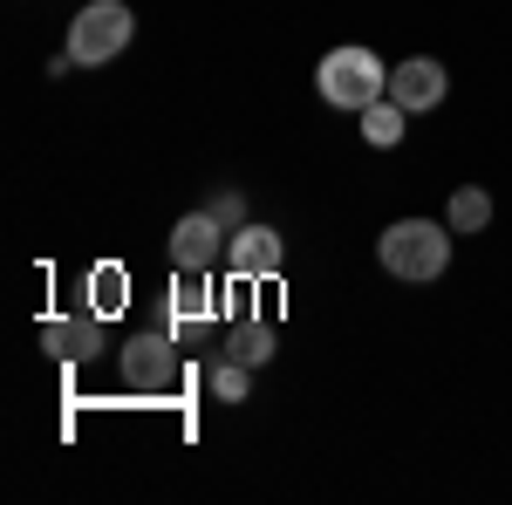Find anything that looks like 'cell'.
I'll return each instance as SVG.
<instances>
[{"mask_svg":"<svg viewBox=\"0 0 512 505\" xmlns=\"http://www.w3.org/2000/svg\"><path fill=\"white\" fill-rule=\"evenodd\" d=\"M376 260L396 280H437V273L451 267V226H437V219H396L376 239Z\"/></svg>","mask_w":512,"mask_h":505,"instance_id":"6da1fadb","label":"cell"},{"mask_svg":"<svg viewBox=\"0 0 512 505\" xmlns=\"http://www.w3.org/2000/svg\"><path fill=\"white\" fill-rule=\"evenodd\" d=\"M315 82H321V103L328 110H369V103L390 96V69L376 62V48H355V41L321 55Z\"/></svg>","mask_w":512,"mask_h":505,"instance_id":"7a4b0ae2","label":"cell"},{"mask_svg":"<svg viewBox=\"0 0 512 505\" xmlns=\"http://www.w3.org/2000/svg\"><path fill=\"white\" fill-rule=\"evenodd\" d=\"M130 35H137V14L123 0H89L69 21V55H76L82 69H103V62H117L123 48H130Z\"/></svg>","mask_w":512,"mask_h":505,"instance_id":"3957f363","label":"cell"},{"mask_svg":"<svg viewBox=\"0 0 512 505\" xmlns=\"http://www.w3.org/2000/svg\"><path fill=\"white\" fill-rule=\"evenodd\" d=\"M117 369H123V389H151V396L178 389V376H185V362H178V342H171V328L130 335V342L117 349Z\"/></svg>","mask_w":512,"mask_h":505,"instance_id":"277c9868","label":"cell"},{"mask_svg":"<svg viewBox=\"0 0 512 505\" xmlns=\"http://www.w3.org/2000/svg\"><path fill=\"white\" fill-rule=\"evenodd\" d=\"M171 260L185 273H212L226 260V226L212 219V205H205V212H185V219L171 226Z\"/></svg>","mask_w":512,"mask_h":505,"instance_id":"5b68a950","label":"cell"},{"mask_svg":"<svg viewBox=\"0 0 512 505\" xmlns=\"http://www.w3.org/2000/svg\"><path fill=\"white\" fill-rule=\"evenodd\" d=\"M444 89H451V76H444V62H431V55H410V62H396V69H390V103H403L410 117L437 110Z\"/></svg>","mask_w":512,"mask_h":505,"instance_id":"8992f818","label":"cell"},{"mask_svg":"<svg viewBox=\"0 0 512 505\" xmlns=\"http://www.w3.org/2000/svg\"><path fill=\"white\" fill-rule=\"evenodd\" d=\"M41 349L62 355V362H89V355L103 349V314H48L41 321Z\"/></svg>","mask_w":512,"mask_h":505,"instance_id":"52a82bcc","label":"cell"},{"mask_svg":"<svg viewBox=\"0 0 512 505\" xmlns=\"http://www.w3.org/2000/svg\"><path fill=\"white\" fill-rule=\"evenodd\" d=\"M226 267H233V280H267L280 267V233L274 226H239L226 239Z\"/></svg>","mask_w":512,"mask_h":505,"instance_id":"ba28073f","label":"cell"},{"mask_svg":"<svg viewBox=\"0 0 512 505\" xmlns=\"http://www.w3.org/2000/svg\"><path fill=\"white\" fill-rule=\"evenodd\" d=\"M212 308H219L212 280H205V273H185V267H178V287H171L164 328H171V335H178V328H198V321H212Z\"/></svg>","mask_w":512,"mask_h":505,"instance_id":"9c48e42d","label":"cell"},{"mask_svg":"<svg viewBox=\"0 0 512 505\" xmlns=\"http://www.w3.org/2000/svg\"><path fill=\"white\" fill-rule=\"evenodd\" d=\"M226 355H239L246 369H267L274 362V328L267 321H233L226 328Z\"/></svg>","mask_w":512,"mask_h":505,"instance_id":"30bf717a","label":"cell"},{"mask_svg":"<svg viewBox=\"0 0 512 505\" xmlns=\"http://www.w3.org/2000/svg\"><path fill=\"white\" fill-rule=\"evenodd\" d=\"M403 123H410V110L383 96V103H369V110H362V137H369L376 151H396V144H403Z\"/></svg>","mask_w":512,"mask_h":505,"instance_id":"8fae6325","label":"cell"},{"mask_svg":"<svg viewBox=\"0 0 512 505\" xmlns=\"http://www.w3.org/2000/svg\"><path fill=\"white\" fill-rule=\"evenodd\" d=\"M444 226H451V233H485V226H492V198L478 192V185H458V192H451V212H444Z\"/></svg>","mask_w":512,"mask_h":505,"instance_id":"7c38bea8","label":"cell"},{"mask_svg":"<svg viewBox=\"0 0 512 505\" xmlns=\"http://www.w3.org/2000/svg\"><path fill=\"white\" fill-rule=\"evenodd\" d=\"M246 389H253V369H246L239 355H219V362H212V396H219V403H246Z\"/></svg>","mask_w":512,"mask_h":505,"instance_id":"4fadbf2b","label":"cell"},{"mask_svg":"<svg viewBox=\"0 0 512 505\" xmlns=\"http://www.w3.org/2000/svg\"><path fill=\"white\" fill-rule=\"evenodd\" d=\"M89 294H96V301H89V308H96V314H103V321H110V314L123 308V273H117V267L89 273Z\"/></svg>","mask_w":512,"mask_h":505,"instance_id":"5bb4252c","label":"cell"},{"mask_svg":"<svg viewBox=\"0 0 512 505\" xmlns=\"http://www.w3.org/2000/svg\"><path fill=\"white\" fill-rule=\"evenodd\" d=\"M212 219L239 233V226H246V198H239V192H219V198H212Z\"/></svg>","mask_w":512,"mask_h":505,"instance_id":"9a60e30c","label":"cell"}]
</instances>
